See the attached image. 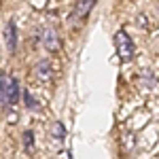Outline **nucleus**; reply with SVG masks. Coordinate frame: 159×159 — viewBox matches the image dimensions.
<instances>
[{
	"instance_id": "obj_10",
	"label": "nucleus",
	"mask_w": 159,
	"mask_h": 159,
	"mask_svg": "<svg viewBox=\"0 0 159 159\" xmlns=\"http://www.w3.org/2000/svg\"><path fill=\"white\" fill-rule=\"evenodd\" d=\"M157 11H159V7H157Z\"/></svg>"
},
{
	"instance_id": "obj_6",
	"label": "nucleus",
	"mask_w": 159,
	"mask_h": 159,
	"mask_svg": "<svg viewBox=\"0 0 159 159\" xmlns=\"http://www.w3.org/2000/svg\"><path fill=\"white\" fill-rule=\"evenodd\" d=\"M93 7H96L93 0H81V2H76V4H74V17H79V19L83 21Z\"/></svg>"
},
{
	"instance_id": "obj_7",
	"label": "nucleus",
	"mask_w": 159,
	"mask_h": 159,
	"mask_svg": "<svg viewBox=\"0 0 159 159\" xmlns=\"http://www.w3.org/2000/svg\"><path fill=\"white\" fill-rule=\"evenodd\" d=\"M51 138L64 142V138H66V127H64V123H61V121H55L53 125H51Z\"/></svg>"
},
{
	"instance_id": "obj_1",
	"label": "nucleus",
	"mask_w": 159,
	"mask_h": 159,
	"mask_svg": "<svg viewBox=\"0 0 159 159\" xmlns=\"http://www.w3.org/2000/svg\"><path fill=\"white\" fill-rule=\"evenodd\" d=\"M19 96H24L21 87H19V81L13 74H7L2 70L0 72V102H2V108L7 110L11 106H17Z\"/></svg>"
},
{
	"instance_id": "obj_2",
	"label": "nucleus",
	"mask_w": 159,
	"mask_h": 159,
	"mask_svg": "<svg viewBox=\"0 0 159 159\" xmlns=\"http://www.w3.org/2000/svg\"><path fill=\"white\" fill-rule=\"evenodd\" d=\"M115 47H117V53H119V57H121L123 61H129L136 53L134 38L129 36L125 30H119V32L115 34Z\"/></svg>"
},
{
	"instance_id": "obj_5",
	"label": "nucleus",
	"mask_w": 159,
	"mask_h": 159,
	"mask_svg": "<svg viewBox=\"0 0 159 159\" xmlns=\"http://www.w3.org/2000/svg\"><path fill=\"white\" fill-rule=\"evenodd\" d=\"M34 76H36L40 83H49L51 76H53V66H51V61L49 60L36 61V66H34Z\"/></svg>"
},
{
	"instance_id": "obj_9",
	"label": "nucleus",
	"mask_w": 159,
	"mask_h": 159,
	"mask_svg": "<svg viewBox=\"0 0 159 159\" xmlns=\"http://www.w3.org/2000/svg\"><path fill=\"white\" fill-rule=\"evenodd\" d=\"M24 102H25V106H28L30 110H38V102L32 98V93H30L28 89H24Z\"/></svg>"
},
{
	"instance_id": "obj_4",
	"label": "nucleus",
	"mask_w": 159,
	"mask_h": 159,
	"mask_svg": "<svg viewBox=\"0 0 159 159\" xmlns=\"http://www.w3.org/2000/svg\"><path fill=\"white\" fill-rule=\"evenodd\" d=\"M2 34H4V47H7V51L9 53H15V49H17V25H15V21L9 19L4 24Z\"/></svg>"
},
{
	"instance_id": "obj_3",
	"label": "nucleus",
	"mask_w": 159,
	"mask_h": 159,
	"mask_svg": "<svg viewBox=\"0 0 159 159\" xmlns=\"http://www.w3.org/2000/svg\"><path fill=\"white\" fill-rule=\"evenodd\" d=\"M38 43L49 51V53H55V51H60V47H61L60 34H57V30L51 28V25H43V28L38 30Z\"/></svg>"
},
{
	"instance_id": "obj_8",
	"label": "nucleus",
	"mask_w": 159,
	"mask_h": 159,
	"mask_svg": "<svg viewBox=\"0 0 159 159\" xmlns=\"http://www.w3.org/2000/svg\"><path fill=\"white\" fill-rule=\"evenodd\" d=\"M21 138H24V148L28 153H34V132L32 129H25Z\"/></svg>"
}]
</instances>
